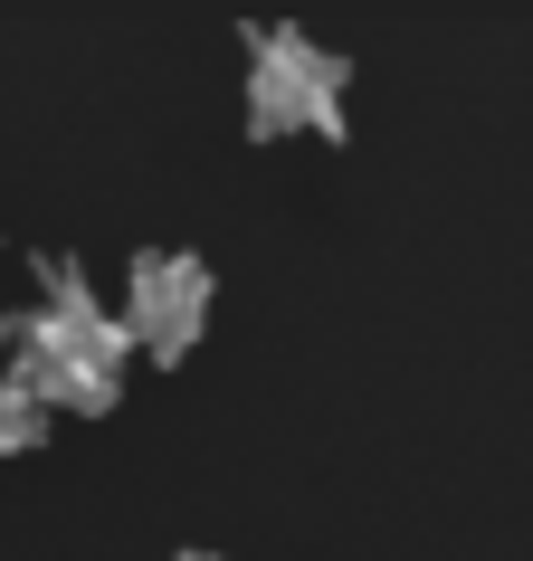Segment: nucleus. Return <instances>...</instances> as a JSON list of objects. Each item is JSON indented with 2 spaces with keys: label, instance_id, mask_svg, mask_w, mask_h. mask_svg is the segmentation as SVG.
I'll return each mask as SVG.
<instances>
[{
  "label": "nucleus",
  "instance_id": "nucleus-1",
  "mask_svg": "<svg viewBox=\"0 0 533 561\" xmlns=\"http://www.w3.org/2000/svg\"><path fill=\"white\" fill-rule=\"evenodd\" d=\"M124 343H134V333H124L115 314H95V296L67 266H48V305H38L30 333H20V381L38 390V410H115Z\"/></svg>",
  "mask_w": 533,
  "mask_h": 561
},
{
  "label": "nucleus",
  "instance_id": "nucleus-2",
  "mask_svg": "<svg viewBox=\"0 0 533 561\" xmlns=\"http://www.w3.org/2000/svg\"><path fill=\"white\" fill-rule=\"evenodd\" d=\"M248 124L258 134H343V58H325L296 30H266L258 67H248Z\"/></svg>",
  "mask_w": 533,
  "mask_h": 561
},
{
  "label": "nucleus",
  "instance_id": "nucleus-3",
  "mask_svg": "<svg viewBox=\"0 0 533 561\" xmlns=\"http://www.w3.org/2000/svg\"><path fill=\"white\" fill-rule=\"evenodd\" d=\"M201 324H209V266H201V257H181V248H152V257H134L124 333H134L152 362H181L191 343H201Z\"/></svg>",
  "mask_w": 533,
  "mask_h": 561
},
{
  "label": "nucleus",
  "instance_id": "nucleus-4",
  "mask_svg": "<svg viewBox=\"0 0 533 561\" xmlns=\"http://www.w3.org/2000/svg\"><path fill=\"white\" fill-rule=\"evenodd\" d=\"M38 428H48V410H38V390L10 371V381H0V457H30Z\"/></svg>",
  "mask_w": 533,
  "mask_h": 561
},
{
  "label": "nucleus",
  "instance_id": "nucleus-5",
  "mask_svg": "<svg viewBox=\"0 0 533 561\" xmlns=\"http://www.w3.org/2000/svg\"><path fill=\"white\" fill-rule=\"evenodd\" d=\"M181 561H219V552H181Z\"/></svg>",
  "mask_w": 533,
  "mask_h": 561
}]
</instances>
